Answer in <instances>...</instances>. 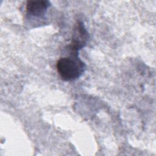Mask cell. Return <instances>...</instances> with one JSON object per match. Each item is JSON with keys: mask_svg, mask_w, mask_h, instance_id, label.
<instances>
[{"mask_svg": "<svg viewBox=\"0 0 156 156\" xmlns=\"http://www.w3.org/2000/svg\"><path fill=\"white\" fill-rule=\"evenodd\" d=\"M78 54L71 53L70 56L60 58L56 65L57 71L65 81L78 79L83 73L85 64L78 57Z\"/></svg>", "mask_w": 156, "mask_h": 156, "instance_id": "obj_1", "label": "cell"}, {"mask_svg": "<svg viewBox=\"0 0 156 156\" xmlns=\"http://www.w3.org/2000/svg\"><path fill=\"white\" fill-rule=\"evenodd\" d=\"M88 36V34L82 22H78L73 30L71 43L68 46L72 53L77 54V51L85 45Z\"/></svg>", "mask_w": 156, "mask_h": 156, "instance_id": "obj_2", "label": "cell"}, {"mask_svg": "<svg viewBox=\"0 0 156 156\" xmlns=\"http://www.w3.org/2000/svg\"><path fill=\"white\" fill-rule=\"evenodd\" d=\"M49 6L50 2L48 1H28L26 9L28 14L39 16L43 15Z\"/></svg>", "mask_w": 156, "mask_h": 156, "instance_id": "obj_3", "label": "cell"}]
</instances>
